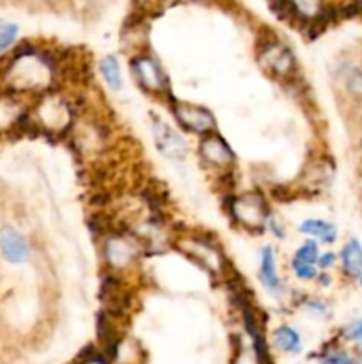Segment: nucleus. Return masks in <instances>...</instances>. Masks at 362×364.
I'll return each mask as SVG.
<instances>
[{
	"label": "nucleus",
	"mask_w": 362,
	"mask_h": 364,
	"mask_svg": "<svg viewBox=\"0 0 362 364\" xmlns=\"http://www.w3.org/2000/svg\"><path fill=\"white\" fill-rule=\"evenodd\" d=\"M236 364H259V355L258 352H256V347L243 348V350L238 354Z\"/></svg>",
	"instance_id": "nucleus-21"
},
{
	"label": "nucleus",
	"mask_w": 362,
	"mask_h": 364,
	"mask_svg": "<svg viewBox=\"0 0 362 364\" xmlns=\"http://www.w3.org/2000/svg\"><path fill=\"white\" fill-rule=\"evenodd\" d=\"M273 343L284 352H290V354H297L302 348V338L291 327H279V329L273 333Z\"/></svg>",
	"instance_id": "nucleus-17"
},
{
	"label": "nucleus",
	"mask_w": 362,
	"mask_h": 364,
	"mask_svg": "<svg viewBox=\"0 0 362 364\" xmlns=\"http://www.w3.org/2000/svg\"><path fill=\"white\" fill-rule=\"evenodd\" d=\"M259 279L263 287L273 295H279L283 291V281H280L279 272H277V258L273 247L266 245L261 249L259 256Z\"/></svg>",
	"instance_id": "nucleus-13"
},
{
	"label": "nucleus",
	"mask_w": 362,
	"mask_h": 364,
	"mask_svg": "<svg viewBox=\"0 0 362 364\" xmlns=\"http://www.w3.org/2000/svg\"><path fill=\"white\" fill-rule=\"evenodd\" d=\"M334 263H336V256H334L332 252H323V255L318 258V263H316V265H318L319 269L325 270V269H330Z\"/></svg>",
	"instance_id": "nucleus-23"
},
{
	"label": "nucleus",
	"mask_w": 362,
	"mask_h": 364,
	"mask_svg": "<svg viewBox=\"0 0 362 364\" xmlns=\"http://www.w3.org/2000/svg\"><path fill=\"white\" fill-rule=\"evenodd\" d=\"M318 258H319L318 245H316V242L307 240L297 249V252H295L291 263H293V265H314V267H318V265H316V263H318Z\"/></svg>",
	"instance_id": "nucleus-18"
},
{
	"label": "nucleus",
	"mask_w": 362,
	"mask_h": 364,
	"mask_svg": "<svg viewBox=\"0 0 362 364\" xmlns=\"http://www.w3.org/2000/svg\"><path fill=\"white\" fill-rule=\"evenodd\" d=\"M18 36V25L11 21H0V55L11 48Z\"/></svg>",
	"instance_id": "nucleus-19"
},
{
	"label": "nucleus",
	"mask_w": 362,
	"mask_h": 364,
	"mask_svg": "<svg viewBox=\"0 0 362 364\" xmlns=\"http://www.w3.org/2000/svg\"><path fill=\"white\" fill-rule=\"evenodd\" d=\"M199 156L208 167L227 171L234 164V153L226 141L215 132H209L199 142Z\"/></svg>",
	"instance_id": "nucleus-8"
},
{
	"label": "nucleus",
	"mask_w": 362,
	"mask_h": 364,
	"mask_svg": "<svg viewBox=\"0 0 362 364\" xmlns=\"http://www.w3.org/2000/svg\"><path fill=\"white\" fill-rule=\"evenodd\" d=\"M361 284H362V272H361Z\"/></svg>",
	"instance_id": "nucleus-27"
},
{
	"label": "nucleus",
	"mask_w": 362,
	"mask_h": 364,
	"mask_svg": "<svg viewBox=\"0 0 362 364\" xmlns=\"http://www.w3.org/2000/svg\"><path fill=\"white\" fill-rule=\"evenodd\" d=\"M82 364H106V363L103 361V359H99V358H91V359H87V361H84Z\"/></svg>",
	"instance_id": "nucleus-26"
},
{
	"label": "nucleus",
	"mask_w": 362,
	"mask_h": 364,
	"mask_svg": "<svg viewBox=\"0 0 362 364\" xmlns=\"http://www.w3.org/2000/svg\"><path fill=\"white\" fill-rule=\"evenodd\" d=\"M0 256L9 265H23L31 259V245L14 226L0 228Z\"/></svg>",
	"instance_id": "nucleus-11"
},
{
	"label": "nucleus",
	"mask_w": 362,
	"mask_h": 364,
	"mask_svg": "<svg viewBox=\"0 0 362 364\" xmlns=\"http://www.w3.org/2000/svg\"><path fill=\"white\" fill-rule=\"evenodd\" d=\"M176 247L183 252L185 256L197 263L201 269L213 276H224L227 269L226 255L220 249V245L209 237L197 233L181 235L176 238Z\"/></svg>",
	"instance_id": "nucleus-3"
},
{
	"label": "nucleus",
	"mask_w": 362,
	"mask_h": 364,
	"mask_svg": "<svg viewBox=\"0 0 362 364\" xmlns=\"http://www.w3.org/2000/svg\"><path fill=\"white\" fill-rule=\"evenodd\" d=\"M141 256L138 238L126 233H110L103 240V258L112 270H128L137 263Z\"/></svg>",
	"instance_id": "nucleus-5"
},
{
	"label": "nucleus",
	"mask_w": 362,
	"mask_h": 364,
	"mask_svg": "<svg viewBox=\"0 0 362 364\" xmlns=\"http://www.w3.org/2000/svg\"><path fill=\"white\" fill-rule=\"evenodd\" d=\"M174 117L177 123L194 134H209L215 130V117L208 109L201 105H194V103L187 102H176L172 107Z\"/></svg>",
	"instance_id": "nucleus-9"
},
{
	"label": "nucleus",
	"mask_w": 362,
	"mask_h": 364,
	"mask_svg": "<svg viewBox=\"0 0 362 364\" xmlns=\"http://www.w3.org/2000/svg\"><path fill=\"white\" fill-rule=\"evenodd\" d=\"M73 124V109L62 95L46 91L28 109L27 127L46 135H62Z\"/></svg>",
	"instance_id": "nucleus-2"
},
{
	"label": "nucleus",
	"mask_w": 362,
	"mask_h": 364,
	"mask_svg": "<svg viewBox=\"0 0 362 364\" xmlns=\"http://www.w3.org/2000/svg\"><path fill=\"white\" fill-rule=\"evenodd\" d=\"M305 308H307L311 313H316V315H323V313L327 311V306L323 304V302L314 301V299H311V301L305 302Z\"/></svg>",
	"instance_id": "nucleus-24"
},
{
	"label": "nucleus",
	"mask_w": 362,
	"mask_h": 364,
	"mask_svg": "<svg viewBox=\"0 0 362 364\" xmlns=\"http://www.w3.org/2000/svg\"><path fill=\"white\" fill-rule=\"evenodd\" d=\"M153 139L155 146L169 160H183L188 153V144L169 123L162 119H153Z\"/></svg>",
	"instance_id": "nucleus-10"
},
{
	"label": "nucleus",
	"mask_w": 362,
	"mask_h": 364,
	"mask_svg": "<svg viewBox=\"0 0 362 364\" xmlns=\"http://www.w3.org/2000/svg\"><path fill=\"white\" fill-rule=\"evenodd\" d=\"M28 110L21 103L20 95L2 92L0 95V134H9L16 128L27 124Z\"/></svg>",
	"instance_id": "nucleus-12"
},
{
	"label": "nucleus",
	"mask_w": 362,
	"mask_h": 364,
	"mask_svg": "<svg viewBox=\"0 0 362 364\" xmlns=\"http://www.w3.org/2000/svg\"><path fill=\"white\" fill-rule=\"evenodd\" d=\"M346 334L350 340H362V318L351 323V326L346 329Z\"/></svg>",
	"instance_id": "nucleus-22"
},
{
	"label": "nucleus",
	"mask_w": 362,
	"mask_h": 364,
	"mask_svg": "<svg viewBox=\"0 0 362 364\" xmlns=\"http://www.w3.org/2000/svg\"><path fill=\"white\" fill-rule=\"evenodd\" d=\"M327 364H353V363H351V359L348 358V355L334 354L332 358H329V361H327Z\"/></svg>",
	"instance_id": "nucleus-25"
},
{
	"label": "nucleus",
	"mask_w": 362,
	"mask_h": 364,
	"mask_svg": "<svg viewBox=\"0 0 362 364\" xmlns=\"http://www.w3.org/2000/svg\"><path fill=\"white\" fill-rule=\"evenodd\" d=\"M0 78L6 91L20 96H39L50 91L55 82V63L50 53L23 46L11 55Z\"/></svg>",
	"instance_id": "nucleus-1"
},
{
	"label": "nucleus",
	"mask_w": 362,
	"mask_h": 364,
	"mask_svg": "<svg viewBox=\"0 0 362 364\" xmlns=\"http://www.w3.org/2000/svg\"><path fill=\"white\" fill-rule=\"evenodd\" d=\"M131 70H133L137 82L146 91L158 96L167 95L169 78L155 57L149 55V53H137V57L131 60Z\"/></svg>",
	"instance_id": "nucleus-6"
},
{
	"label": "nucleus",
	"mask_w": 362,
	"mask_h": 364,
	"mask_svg": "<svg viewBox=\"0 0 362 364\" xmlns=\"http://www.w3.org/2000/svg\"><path fill=\"white\" fill-rule=\"evenodd\" d=\"M258 59L259 64L268 73L275 75L279 78L291 77L295 70H297V60H295V55L290 46H286L280 41H275V39L266 41L263 45V48L258 53Z\"/></svg>",
	"instance_id": "nucleus-7"
},
{
	"label": "nucleus",
	"mask_w": 362,
	"mask_h": 364,
	"mask_svg": "<svg viewBox=\"0 0 362 364\" xmlns=\"http://www.w3.org/2000/svg\"><path fill=\"white\" fill-rule=\"evenodd\" d=\"M227 212L238 226L251 231L263 230L270 219L266 199L258 192H245L231 198Z\"/></svg>",
	"instance_id": "nucleus-4"
},
{
	"label": "nucleus",
	"mask_w": 362,
	"mask_h": 364,
	"mask_svg": "<svg viewBox=\"0 0 362 364\" xmlns=\"http://www.w3.org/2000/svg\"><path fill=\"white\" fill-rule=\"evenodd\" d=\"M341 262L346 276L357 277L362 272V245L358 240H350L341 251Z\"/></svg>",
	"instance_id": "nucleus-15"
},
{
	"label": "nucleus",
	"mask_w": 362,
	"mask_h": 364,
	"mask_svg": "<svg viewBox=\"0 0 362 364\" xmlns=\"http://www.w3.org/2000/svg\"><path fill=\"white\" fill-rule=\"evenodd\" d=\"M99 73L105 80L110 91H119L123 87V73H121V63L116 55H106L99 60Z\"/></svg>",
	"instance_id": "nucleus-16"
},
{
	"label": "nucleus",
	"mask_w": 362,
	"mask_h": 364,
	"mask_svg": "<svg viewBox=\"0 0 362 364\" xmlns=\"http://www.w3.org/2000/svg\"><path fill=\"white\" fill-rule=\"evenodd\" d=\"M302 235L305 237H314L325 244H332L337 238V230L332 223H327L323 219H307L298 226Z\"/></svg>",
	"instance_id": "nucleus-14"
},
{
	"label": "nucleus",
	"mask_w": 362,
	"mask_h": 364,
	"mask_svg": "<svg viewBox=\"0 0 362 364\" xmlns=\"http://www.w3.org/2000/svg\"><path fill=\"white\" fill-rule=\"evenodd\" d=\"M291 270L302 281H311L318 276V270H316L314 265H293L291 263Z\"/></svg>",
	"instance_id": "nucleus-20"
}]
</instances>
